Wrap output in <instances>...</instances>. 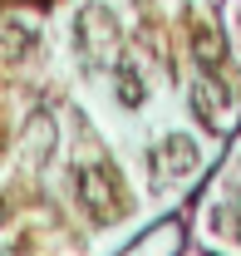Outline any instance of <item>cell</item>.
<instances>
[{
    "instance_id": "obj_2",
    "label": "cell",
    "mask_w": 241,
    "mask_h": 256,
    "mask_svg": "<svg viewBox=\"0 0 241 256\" xmlns=\"http://www.w3.org/2000/svg\"><path fill=\"white\" fill-rule=\"evenodd\" d=\"M158 158L168 162V172H178V178H187L192 168H197V148L182 138V133H172V138H162V148H158Z\"/></svg>"
},
{
    "instance_id": "obj_3",
    "label": "cell",
    "mask_w": 241,
    "mask_h": 256,
    "mask_svg": "<svg viewBox=\"0 0 241 256\" xmlns=\"http://www.w3.org/2000/svg\"><path fill=\"white\" fill-rule=\"evenodd\" d=\"M192 44H197V64H207V69L222 64V40H216L207 25H192Z\"/></svg>"
},
{
    "instance_id": "obj_4",
    "label": "cell",
    "mask_w": 241,
    "mask_h": 256,
    "mask_svg": "<svg viewBox=\"0 0 241 256\" xmlns=\"http://www.w3.org/2000/svg\"><path fill=\"white\" fill-rule=\"evenodd\" d=\"M118 98L123 104H138V98H143V79H138L133 69H118Z\"/></svg>"
},
{
    "instance_id": "obj_1",
    "label": "cell",
    "mask_w": 241,
    "mask_h": 256,
    "mask_svg": "<svg viewBox=\"0 0 241 256\" xmlns=\"http://www.w3.org/2000/svg\"><path fill=\"white\" fill-rule=\"evenodd\" d=\"M74 188H79V202L89 207V217L108 222L123 212V192H118V178L108 168H79L74 172Z\"/></svg>"
}]
</instances>
